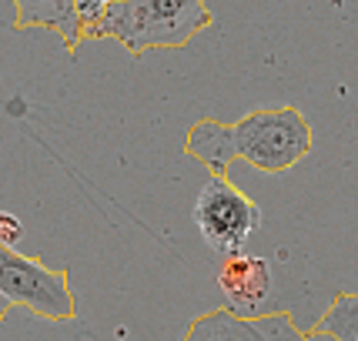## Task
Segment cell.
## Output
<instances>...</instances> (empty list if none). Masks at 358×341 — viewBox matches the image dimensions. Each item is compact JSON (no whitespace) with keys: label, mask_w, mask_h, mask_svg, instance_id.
<instances>
[{"label":"cell","mask_w":358,"mask_h":341,"mask_svg":"<svg viewBox=\"0 0 358 341\" xmlns=\"http://www.w3.org/2000/svg\"><path fill=\"white\" fill-rule=\"evenodd\" d=\"M204 27H211V10L204 0H117L84 34V41H117L131 54L168 47L178 50Z\"/></svg>","instance_id":"1"},{"label":"cell","mask_w":358,"mask_h":341,"mask_svg":"<svg viewBox=\"0 0 358 341\" xmlns=\"http://www.w3.org/2000/svg\"><path fill=\"white\" fill-rule=\"evenodd\" d=\"M7 308H24L44 321H74L78 298L71 291L67 268H47L37 258L0 245V318Z\"/></svg>","instance_id":"3"},{"label":"cell","mask_w":358,"mask_h":341,"mask_svg":"<svg viewBox=\"0 0 358 341\" xmlns=\"http://www.w3.org/2000/svg\"><path fill=\"white\" fill-rule=\"evenodd\" d=\"M308 335H325L331 341H358V295H335L328 311Z\"/></svg>","instance_id":"9"},{"label":"cell","mask_w":358,"mask_h":341,"mask_svg":"<svg viewBox=\"0 0 358 341\" xmlns=\"http://www.w3.org/2000/svg\"><path fill=\"white\" fill-rule=\"evenodd\" d=\"M185 154L194 157L198 164H204L208 174L228 177V168L238 161L234 157L231 124H221V121H198V124H191L185 134Z\"/></svg>","instance_id":"8"},{"label":"cell","mask_w":358,"mask_h":341,"mask_svg":"<svg viewBox=\"0 0 358 341\" xmlns=\"http://www.w3.org/2000/svg\"><path fill=\"white\" fill-rule=\"evenodd\" d=\"M10 3H14L17 31L41 27V31L57 34L71 54L84 44L80 41V20L74 14V0H10Z\"/></svg>","instance_id":"7"},{"label":"cell","mask_w":358,"mask_h":341,"mask_svg":"<svg viewBox=\"0 0 358 341\" xmlns=\"http://www.w3.org/2000/svg\"><path fill=\"white\" fill-rule=\"evenodd\" d=\"M234 157L265 174H285L312 154V124L298 108H258L231 124Z\"/></svg>","instance_id":"2"},{"label":"cell","mask_w":358,"mask_h":341,"mask_svg":"<svg viewBox=\"0 0 358 341\" xmlns=\"http://www.w3.org/2000/svg\"><path fill=\"white\" fill-rule=\"evenodd\" d=\"M218 288L224 295V308L234 314H262L265 298L271 295V264L248 251L228 254L218 271Z\"/></svg>","instance_id":"6"},{"label":"cell","mask_w":358,"mask_h":341,"mask_svg":"<svg viewBox=\"0 0 358 341\" xmlns=\"http://www.w3.org/2000/svg\"><path fill=\"white\" fill-rule=\"evenodd\" d=\"M191 217L204 245L224 258L245 251L251 234L262 231V208L238 184H231V177H218V174H208L204 187L194 198Z\"/></svg>","instance_id":"4"},{"label":"cell","mask_w":358,"mask_h":341,"mask_svg":"<svg viewBox=\"0 0 358 341\" xmlns=\"http://www.w3.org/2000/svg\"><path fill=\"white\" fill-rule=\"evenodd\" d=\"M20 238H24L20 217L10 215V211H0V245H3V248H17Z\"/></svg>","instance_id":"11"},{"label":"cell","mask_w":358,"mask_h":341,"mask_svg":"<svg viewBox=\"0 0 358 341\" xmlns=\"http://www.w3.org/2000/svg\"><path fill=\"white\" fill-rule=\"evenodd\" d=\"M117 0H74V14H78L80 20V41H84V34L91 31L94 24L104 17V10L108 7H114Z\"/></svg>","instance_id":"10"},{"label":"cell","mask_w":358,"mask_h":341,"mask_svg":"<svg viewBox=\"0 0 358 341\" xmlns=\"http://www.w3.org/2000/svg\"><path fill=\"white\" fill-rule=\"evenodd\" d=\"M185 341H308V331H301L285 311H262L245 318L218 308L198 314L187 325Z\"/></svg>","instance_id":"5"}]
</instances>
